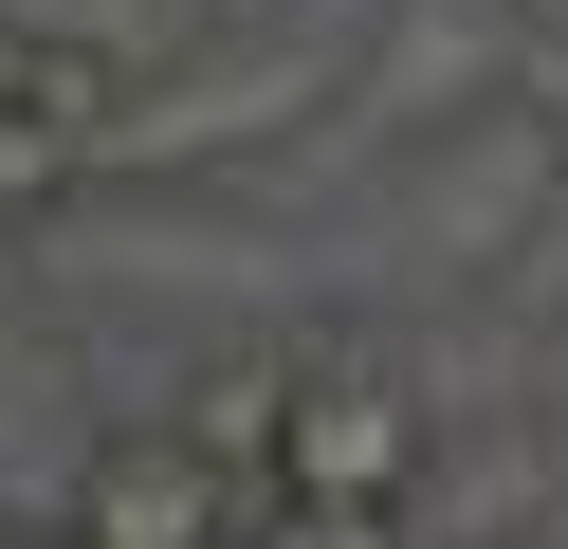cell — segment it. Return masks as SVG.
Segmentation results:
<instances>
[{
  "label": "cell",
  "instance_id": "1",
  "mask_svg": "<svg viewBox=\"0 0 568 549\" xmlns=\"http://www.w3.org/2000/svg\"><path fill=\"white\" fill-rule=\"evenodd\" d=\"M422 458H440V421H422L404 366H367V348H312V366H294L275 495H422Z\"/></svg>",
  "mask_w": 568,
  "mask_h": 549
},
{
  "label": "cell",
  "instance_id": "4",
  "mask_svg": "<svg viewBox=\"0 0 568 549\" xmlns=\"http://www.w3.org/2000/svg\"><path fill=\"white\" fill-rule=\"evenodd\" d=\"M275 421H294V366H275V348H239V366L184 385V439H202L221 476H257V495H275Z\"/></svg>",
  "mask_w": 568,
  "mask_h": 549
},
{
  "label": "cell",
  "instance_id": "3",
  "mask_svg": "<svg viewBox=\"0 0 568 549\" xmlns=\"http://www.w3.org/2000/svg\"><path fill=\"white\" fill-rule=\"evenodd\" d=\"M111 73L55 55V37H0V220H55L92 165H111Z\"/></svg>",
  "mask_w": 568,
  "mask_h": 549
},
{
  "label": "cell",
  "instance_id": "2",
  "mask_svg": "<svg viewBox=\"0 0 568 549\" xmlns=\"http://www.w3.org/2000/svg\"><path fill=\"white\" fill-rule=\"evenodd\" d=\"M257 531V476H221L184 421H111L74 458V549H239Z\"/></svg>",
  "mask_w": 568,
  "mask_h": 549
},
{
  "label": "cell",
  "instance_id": "6",
  "mask_svg": "<svg viewBox=\"0 0 568 549\" xmlns=\"http://www.w3.org/2000/svg\"><path fill=\"white\" fill-rule=\"evenodd\" d=\"M531 256H550V275H568V238H531Z\"/></svg>",
  "mask_w": 568,
  "mask_h": 549
},
{
  "label": "cell",
  "instance_id": "5",
  "mask_svg": "<svg viewBox=\"0 0 568 549\" xmlns=\"http://www.w3.org/2000/svg\"><path fill=\"white\" fill-rule=\"evenodd\" d=\"M239 549H422V531H404V495H257Z\"/></svg>",
  "mask_w": 568,
  "mask_h": 549
}]
</instances>
